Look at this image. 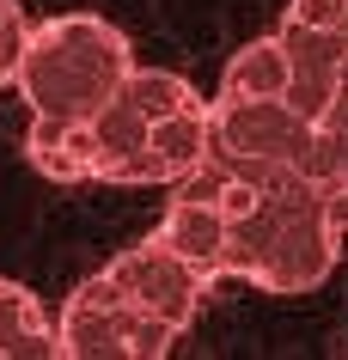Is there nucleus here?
<instances>
[{"mask_svg": "<svg viewBox=\"0 0 348 360\" xmlns=\"http://www.w3.org/2000/svg\"><path fill=\"white\" fill-rule=\"evenodd\" d=\"M6 31H25V6L19 0H0V37H6Z\"/></svg>", "mask_w": 348, "mask_h": 360, "instance_id": "14", "label": "nucleus"}, {"mask_svg": "<svg viewBox=\"0 0 348 360\" xmlns=\"http://www.w3.org/2000/svg\"><path fill=\"white\" fill-rule=\"evenodd\" d=\"M25 159L49 184H86L92 177V129L86 122H61V116H31Z\"/></svg>", "mask_w": 348, "mask_h": 360, "instance_id": "9", "label": "nucleus"}, {"mask_svg": "<svg viewBox=\"0 0 348 360\" xmlns=\"http://www.w3.org/2000/svg\"><path fill=\"white\" fill-rule=\"evenodd\" d=\"M281 49H288V104L306 122H324L330 110V92H336V74H342V56H348V37L342 31H318V25H299V19H281Z\"/></svg>", "mask_w": 348, "mask_h": 360, "instance_id": "6", "label": "nucleus"}, {"mask_svg": "<svg viewBox=\"0 0 348 360\" xmlns=\"http://www.w3.org/2000/svg\"><path fill=\"white\" fill-rule=\"evenodd\" d=\"M153 238H165V245H172L183 263H195L208 281H226V275H220V257H226V214L214 208V202L172 195V208H165V220H159Z\"/></svg>", "mask_w": 348, "mask_h": 360, "instance_id": "8", "label": "nucleus"}, {"mask_svg": "<svg viewBox=\"0 0 348 360\" xmlns=\"http://www.w3.org/2000/svg\"><path fill=\"white\" fill-rule=\"evenodd\" d=\"M122 305H129V293L110 281V269L86 275L67 293L61 323H56L61 360H129L122 354Z\"/></svg>", "mask_w": 348, "mask_h": 360, "instance_id": "5", "label": "nucleus"}, {"mask_svg": "<svg viewBox=\"0 0 348 360\" xmlns=\"http://www.w3.org/2000/svg\"><path fill=\"white\" fill-rule=\"evenodd\" d=\"M220 98H288V49H281L275 31L257 37V43H245V49L226 61Z\"/></svg>", "mask_w": 348, "mask_h": 360, "instance_id": "11", "label": "nucleus"}, {"mask_svg": "<svg viewBox=\"0 0 348 360\" xmlns=\"http://www.w3.org/2000/svg\"><path fill=\"white\" fill-rule=\"evenodd\" d=\"M208 141L232 159L251 165H299V153L311 141V122L293 110L288 98H214L208 104Z\"/></svg>", "mask_w": 348, "mask_h": 360, "instance_id": "3", "label": "nucleus"}, {"mask_svg": "<svg viewBox=\"0 0 348 360\" xmlns=\"http://www.w3.org/2000/svg\"><path fill=\"white\" fill-rule=\"evenodd\" d=\"M324 122H330V129H348V56H342V74H336V92H330Z\"/></svg>", "mask_w": 348, "mask_h": 360, "instance_id": "13", "label": "nucleus"}, {"mask_svg": "<svg viewBox=\"0 0 348 360\" xmlns=\"http://www.w3.org/2000/svg\"><path fill=\"white\" fill-rule=\"evenodd\" d=\"M342 257V226L330 220V195L288 171L275 184V245L257 269L263 293H311Z\"/></svg>", "mask_w": 348, "mask_h": 360, "instance_id": "2", "label": "nucleus"}, {"mask_svg": "<svg viewBox=\"0 0 348 360\" xmlns=\"http://www.w3.org/2000/svg\"><path fill=\"white\" fill-rule=\"evenodd\" d=\"M288 19L318 25V31H342L348 37V0H288Z\"/></svg>", "mask_w": 348, "mask_h": 360, "instance_id": "12", "label": "nucleus"}, {"mask_svg": "<svg viewBox=\"0 0 348 360\" xmlns=\"http://www.w3.org/2000/svg\"><path fill=\"white\" fill-rule=\"evenodd\" d=\"M135 68V49L98 13H56L25 31L19 49V86L31 116H61V122H92L122 74Z\"/></svg>", "mask_w": 348, "mask_h": 360, "instance_id": "1", "label": "nucleus"}, {"mask_svg": "<svg viewBox=\"0 0 348 360\" xmlns=\"http://www.w3.org/2000/svg\"><path fill=\"white\" fill-rule=\"evenodd\" d=\"M110 269V281L129 293V300L141 305V311H153V318H165L172 330H190L195 305H202V293H208V275L195 263H183L165 238H141V245H129Z\"/></svg>", "mask_w": 348, "mask_h": 360, "instance_id": "4", "label": "nucleus"}, {"mask_svg": "<svg viewBox=\"0 0 348 360\" xmlns=\"http://www.w3.org/2000/svg\"><path fill=\"white\" fill-rule=\"evenodd\" d=\"M208 104L202 98H190L183 110L159 116V122H147V147H141V184H177L183 171L208 153Z\"/></svg>", "mask_w": 348, "mask_h": 360, "instance_id": "7", "label": "nucleus"}, {"mask_svg": "<svg viewBox=\"0 0 348 360\" xmlns=\"http://www.w3.org/2000/svg\"><path fill=\"white\" fill-rule=\"evenodd\" d=\"M0 360H61L43 300L19 281H0Z\"/></svg>", "mask_w": 348, "mask_h": 360, "instance_id": "10", "label": "nucleus"}]
</instances>
